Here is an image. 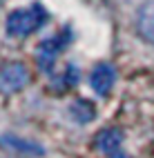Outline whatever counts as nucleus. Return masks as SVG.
<instances>
[{"instance_id":"nucleus-1","label":"nucleus","mask_w":154,"mask_h":158,"mask_svg":"<svg viewBox=\"0 0 154 158\" xmlns=\"http://www.w3.org/2000/svg\"><path fill=\"white\" fill-rule=\"evenodd\" d=\"M45 20V14L40 7H29V9H16L9 14L7 18V34L23 38L27 34H32L34 29H38V25Z\"/></svg>"},{"instance_id":"nucleus-6","label":"nucleus","mask_w":154,"mask_h":158,"mask_svg":"<svg viewBox=\"0 0 154 158\" xmlns=\"http://www.w3.org/2000/svg\"><path fill=\"white\" fill-rule=\"evenodd\" d=\"M96 149L98 152H105V154H112V152H116L118 149V145L123 143V134L118 129H103L96 138Z\"/></svg>"},{"instance_id":"nucleus-7","label":"nucleus","mask_w":154,"mask_h":158,"mask_svg":"<svg viewBox=\"0 0 154 158\" xmlns=\"http://www.w3.org/2000/svg\"><path fill=\"white\" fill-rule=\"evenodd\" d=\"M69 114H71V118L78 120V123H87V120L94 118V109H92V105L85 102V100H76L69 107Z\"/></svg>"},{"instance_id":"nucleus-8","label":"nucleus","mask_w":154,"mask_h":158,"mask_svg":"<svg viewBox=\"0 0 154 158\" xmlns=\"http://www.w3.org/2000/svg\"><path fill=\"white\" fill-rule=\"evenodd\" d=\"M56 51H58V40H47V43H43L38 47V62L43 67L51 65L56 58Z\"/></svg>"},{"instance_id":"nucleus-9","label":"nucleus","mask_w":154,"mask_h":158,"mask_svg":"<svg viewBox=\"0 0 154 158\" xmlns=\"http://www.w3.org/2000/svg\"><path fill=\"white\" fill-rule=\"evenodd\" d=\"M112 158H130V156H125V154H118V152H116V154L112 156Z\"/></svg>"},{"instance_id":"nucleus-4","label":"nucleus","mask_w":154,"mask_h":158,"mask_svg":"<svg viewBox=\"0 0 154 158\" xmlns=\"http://www.w3.org/2000/svg\"><path fill=\"white\" fill-rule=\"evenodd\" d=\"M0 147L9 152H18V154H32V156H43L45 149L40 145L32 143V140H25L16 134H2L0 136Z\"/></svg>"},{"instance_id":"nucleus-5","label":"nucleus","mask_w":154,"mask_h":158,"mask_svg":"<svg viewBox=\"0 0 154 158\" xmlns=\"http://www.w3.org/2000/svg\"><path fill=\"white\" fill-rule=\"evenodd\" d=\"M114 78H116V73H114V69H112L109 65H98L94 71H92L89 85H92V89H94L96 94L105 96V94L112 89V85H114Z\"/></svg>"},{"instance_id":"nucleus-3","label":"nucleus","mask_w":154,"mask_h":158,"mask_svg":"<svg viewBox=\"0 0 154 158\" xmlns=\"http://www.w3.org/2000/svg\"><path fill=\"white\" fill-rule=\"evenodd\" d=\"M136 31L145 43L154 45V0H145L136 9Z\"/></svg>"},{"instance_id":"nucleus-2","label":"nucleus","mask_w":154,"mask_h":158,"mask_svg":"<svg viewBox=\"0 0 154 158\" xmlns=\"http://www.w3.org/2000/svg\"><path fill=\"white\" fill-rule=\"evenodd\" d=\"M29 82V71L23 62H9L0 71V89L2 91H18Z\"/></svg>"}]
</instances>
